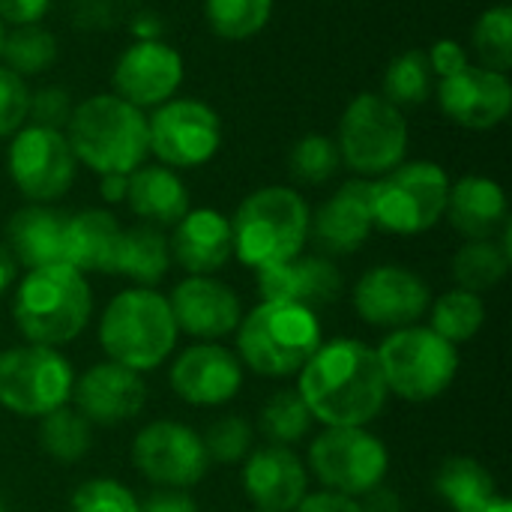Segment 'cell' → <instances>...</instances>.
I'll return each instance as SVG.
<instances>
[{
	"instance_id": "obj_1",
	"label": "cell",
	"mask_w": 512,
	"mask_h": 512,
	"mask_svg": "<svg viewBox=\"0 0 512 512\" xmlns=\"http://www.w3.org/2000/svg\"><path fill=\"white\" fill-rule=\"evenodd\" d=\"M297 393L324 426H366L390 396L375 348L360 339L321 342L300 369Z\"/></svg>"
},
{
	"instance_id": "obj_2",
	"label": "cell",
	"mask_w": 512,
	"mask_h": 512,
	"mask_svg": "<svg viewBox=\"0 0 512 512\" xmlns=\"http://www.w3.org/2000/svg\"><path fill=\"white\" fill-rule=\"evenodd\" d=\"M63 132L78 165L99 177L132 174L150 156L147 111L114 93H93L81 99L72 108Z\"/></svg>"
},
{
	"instance_id": "obj_3",
	"label": "cell",
	"mask_w": 512,
	"mask_h": 512,
	"mask_svg": "<svg viewBox=\"0 0 512 512\" xmlns=\"http://www.w3.org/2000/svg\"><path fill=\"white\" fill-rule=\"evenodd\" d=\"M309 204L294 186H261L246 195L231 219L234 255L252 270H267L303 255Z\"/></svg>"
},
{
	"instance_id": "obj_4",
	"label": "cell",
	"mask_w": 512,
	"mask_h": 512,
	"mask_svg": "<svg viewBox=\"0 0 512 512\" xmlns=\"http://www.w3.org/2000/svg\"><path fill=\"white\" fill-rule=\"evenodd\" d=\"M93 312V294L84 279L69 264H48L27 270L15 291L12 315L21 336L30 345H66L87 327Z\"/></svg>"
},
{
	"instance_id": "obj_5",
	"label": "cell",
	"mask_w": 512,
	"mask_h": 512,
	"mask_svg": "<svg viewBox=\"0 0 512 512\" xmlns=\"http://www.w3.org/2000/svg\"><path fill=\"white\" fill-rule=\"evenodd\" d=\"M177 324L162 297L153 288L120 291L102 312L99 345L111 363H120L132 372H150L162 366L177 345Z\"/></svg>"
},
{
	"instance_id": "obj_6",
	"label": "cell",
	"mask_w": 512,
	"mask_h": 512,
	"mask_svg": "<svg viewBox=\"0 0 512 512\" xmlns=\"http://www.w3.org/2000/svg\"><path fill=\"white\" fill-rule=\"evenodd\" d=\"M321 345V321L318 312L264 300L237 324V351L240 363H246L255 375L264 378H288L297 375L306 360Z\"/></svg>"
},
{
	"instance_id": "obj_7",
	"label": "cell",
	"mask_w": 512,
	"mask_h": 512,
	"mask_svg": "<svg viewBox=\"0 0 512 512\" xmlns=\"http://www.w3.org/2000/svg\"><path fill=\"white\" fill-rule=\"evenodd\" d=\"M408 117L381 93H357L339 120L336 147L345 168L360 180H378L408 156Z\"/></svg>"
},
{
	"instance_id": "obj_8",
	"label": "cell",
	"mask_w": 512,
	"mask_h": 512,
	"mask_svg": "<svg viewBox=\"0 0 512 512\" xmlns=\"http://www.w3.org/2000/svg\"><path fill=\"white\" fill-rule=\"evenodd\" d=\"M450 177L432 159H405L384 177L372 180L375 228L414 237L432 231L447 210Z\"/></svg>"
},
{
	"instance_id": "obj_9",
	"label": "cell",
	"mask_w": 512,
	"mask_h": 512,
	"mask_svg": "<svg viewBox=\"0 0 512 512\" xmlns=\"http://www.w3.org/2000/svg\"><path fill=\"white\" fill-rule=\"evenodd\" d=\"M387 390L405 402H432L456 381L459 351L432 327L393 330L375 351Z\"/></svg>"
},
{
	"instance_id": "obj_10",
	"label": "cell",
	"mask_w": 512,
	"mask_h": 512,
	"mask_svg": "<svg viewBox=\"0 0 512 512\" xmlns=\"http://www.w3.org/2000/svg\"><path fill=\"white\" fill-rule=\"evenodd\" d=\"M72 366L48 345H18L0 354V408L18 417H45L72 396Z\"/></svg>"
},
{
	"instance_id": "obj_11",
	"label": "cell",
	"mask_w": 512,
	"mask_h": 512,
	"mask_svg": "<svg viewBox=\"0 0 512 512\" xmlns=\"http://www.w3.org/2000/svg\"><path fill=\"white\" fill-rule=\"evenodd\" d=\"M309 468L327 492L357 501L384 483L390 453L384 441L363 426H327L309 447Z\"/></svg>"
},
{
	"instance_id": "obj_12",
	"label": "cell",
	"mask_w": 512,
	"mask_h": 512,
	"mask_svg": "<svg viewBox=\"0 0 512 512\" xmlns=\"http://www.w3.org/2000/svg\"><path fill=\"white\" fill-rule=\"evenodd\" d=\"M147 126L150 153L171 171L201 168L222 147L219 111L192 96H174L153 108V114H147Z\"/></svg>"
},
{
	"instance_id": "obj_13",
	"label": "cell",
	"mask_w": 512,
	"mask_h": 512,
	"mask_svg": "<svg viewBox=\"0 0 512 512\" xmlns=\"http://www.w3.org/2000/svg\"><path fill=\"white\" fill-rule=\"evenodd\" d=\"M6 171L30 204H51L72 189L78 159L63 129L27 123L9 141Z\"/></svg>"
},
{
	"instance_id": "obj_14",
	"label": "cell",
	"mask_w": 512,
	"mask_h": 512,
	"mask_svg": "<svg viewBox=\"0 0 512 512\" xmlns=\"http://www.w3.org/2000/svg\"><path fill=\"white\" fill-rule=\"evenodd\" d=\"M132 462L144 480L165 489H189L210 471V459L198 432L174 420H153L135 435Z\"/></svg>"
},
{
	"instance_id": "obj_15",
	"label": "cell",
	"mask_w": 512,
	"mask_h": 512,
	"mask_svg": "<svg viewBox=\"0 0 512 512\" xmlns=\"http://www.w3.org/2000/svg\"><path fill=\"white\" fill-rule=\"evenodd\" d=\"M183 78V54L165 39H135L129 48L120 51L111 72L114 96L126 99L141 111L159 108L174 99L183 87Z\"/></svg>"
},
{
	"instance_id": "obj_16",
	"label": "cell",
	"mask_w": 512,
	"mask_h": 512,
	"mask_svg": "<svg viewBox=\"0 0 512 512\" xmlns=\"http://www.w3.org/2000/svg\"><path fill=\"white\" fill-rule=\"evenodd\" d=\"M432 303L429 285L408 267L378 264L354 285V309L372 327H411Z\"/></svg>"
},
{
	"instance_id": "obj_17",
	"label": "cell",
	"mask_w": 512,
	"mask_h": 512,
	"mask_svg": "<svg viewBox=\"0 0 512 512\" xmlns=\"http://www.w3.org/2000/svg\"><path fill=\"white\" fill-rule=\"evenodd\" d=\"M438 105L444 117L462 129H471V132L495 129L512 111L510 75L468 63L462 72L441 78Z\"/></svg>"
},
{
	"instance_id": "obj_18",
	"label": "cell",
	"mask_w": 512,
	"mask_h": 512,
	"mask_svg": "<svg viewBox=\"0 0 512 512\" xmlns=\"http://www.w3.org/2000/svg\"><path fill=\"white\" fill-rule=\"evenodd\" d=\"M75 411L90 423V426H120L135 420L144 405H147V384L141 381L138 372L120 366V363H96L90 366L75 384L72 396Z\"/></svg>"
},
{
	"instance_id": "obj_19",
	"label": "cell",
	"mask_w": 512,
	"mask_h": 512,
	"mask_svg": "<svg viewBox=\"0 0 512 512\" xmlns=\"http://www.w3.org/2000/svg\"><path fill=\"white\" fill-rule=\"evenodd\" d=\"M375 231L372 219V180H348L342 183L312 216H309V240L321 249V255H354L366 246Z\"/></svg>"
},
{
	"instance_id": "obj_20",
	"label": "cell",
	"mask_w": 512,
	"mask_h": 512,
	"mask_svg": "<svg viewBox=\"0 0 512 512\" xmlns=\"http://www.w3.org/2000/svg\"><path fill=\"white\" fill-rule=\"evenodd\" d=\"M171 390L198 408H216L231 402L243 387V363L222 345H189L168 372Z\"/></svg>"
},
{
	"instance_id": "obj_21",
	"label": "cell",
	"mask_w": 512,
	"mask_h": 512,
	"mask_svg": "<svg viewBox=\"0 0 512 512\" xmlns=\"http://www.w3.org/2000/svg\"><path fill=\"white\" fill-rule=\"evenodd\" d=\"M168 306L177 330L207 342L234 333L243 318V306L234 288L213 276H186L174 285Z\"/></svg>"
},
{
	"instance_id": "obj_22",
	"label": "cell",
	"mask_w": 512,
	"mask_h": 512,
	"mask_svg": "<svg viewBox=\"0 0 512 512\" xmlns=\"http://www.w3.org/2000/svg\"><path fill=\"white\" fill-rule=\"evenodd\" d=\"M258 291L264 300L297 303L318 312L339 300L342 273L327 255H297L276 267L258 270Z\"/></svg>"
},
{
	"instance_id": "obj_23",
	"label": "cell",
	"mask_w": 512,
	"mask_h": 512,
	"mask_svg": "<svg viewBox=\"0 0 512 512\" xmlns=\"http://www.w3.org/2000/svg\"><path fill=\"white\" fill-rule=\"evenodd\" d=\"M309 489V474L291 447L255 450L243 465V492L258 510L291 512Z\"/></svg>"
},
{
	"instance_id": "obj_24",
	"label": "cell",
	"mask_w": 512,
	"mask_h": 512,
	"mask_svg": "<svg viewBox=\"0 0 512 512\" xmlns=\"http://www.w3.org/2000/svg\"><path fill=\"white\" fill-rule=\"evenodd\" d=\"M171 261H177L189 276H210L222 270L234 255L231 219L213 207L189 210L168 237Z\"/></svg>"
},
{
	"instance_id": "obj_25",
	"label": "cell",
	"mask_w": 512,
	"mask_h": 512,
	"mask_svg": "<svg viewBox=\"0 0 512 512\" xmlns=\"http://www.w3.org/2000/svg\"><path fill=\"white\" fill-rule=\"evenodd\" d=\"M444 216L468 240H495V234L510 222L504 186L492 177L468 174L450 183Z\"/></svg>"
},
{
	"instance_id": "obj_26",
	"label": "cell",
	"mask_w": 512,
	"mask_h": 512,
	"mask_svg": "<svg viewBox=\"0 0 512 512\" xmlns=\"http://www.w3.org/2000/svg\"><path fill=\"white\" fill-rule=\"evenodd\" d=\"M66 216L69 213L54 210L51 204H27L15 210L6 222V249L27 270L63 264Z\"/></svg>"
},
{
	"instance_id": "obj_27",
	"label": "cell",
	"mask_w": 512,
	"mask_h": 512,
	"mask_svg": "<svg viewBox=\"0 0 512 512\" xmlns=\"http://www.w3.org/2000/svg\"><path fill=\"white\" fill-rule=\"evenodd\" d=\"M120 222L105 207H87L81 213L66 216L63 234V264L75 267L78 273H111L114 276V255L120 243Z\"/></svg>"
},
{
	"instance_id": "obj_28",
	"label": "cell",
	"mask_w": 512,
	"mask_h": 512,
	"mask_svg": "<svg viewBox=\"0 0 512 512\" xmlns=\"http://www.w3.org/2000/svg\"><path fill=\"white\" fill-rule=\"evenodd\" d=\"M126 204L141 222L156 228L177 225L192 210L183 177L165 165H147V162L129 174Z\"/></svg>"
},
{
	"instance_id": "obj_29",
	"label": "cell",
	"mask_w": 512,
	"mask_h": 512,
	"mask_svg": "<svg viewBox=\"0 0 512 512\" xmlns=\"http://www.w3.org/2000/svg\"><path fill=\"white\" fill-rule=\"evenodd\" d=\"M168 267H171V249L162 228L147 222L123 228L114 255V276L132 279L141 288H153L156 282L165 279Z\"/></svg>"
},
{
	"instance_id": "obj_30",
	"label": "cell",
	"mask_w": 512,
	"mask_h": 512,
	"mask_svg": "<svg viewBox=\"0 0 512 512\" xmlns=\"http://www.w3.org/2000/svg\"><path fill=\"white\" fill-rule=\"evenodd\" d=\"M435 492L453 512H480L492 498H498L495 477L471 456L447 459L435 477Z\"/></svg>"
},
{
	"instance_id": "obj_31",
	"label": "cell",
	"mask_w": 512,
	"mask_h": 512,
	"mask_svg": "<svg viewBox=\"0 0 512 512\" xmlns=\"http://www.w3.org/2000/svg\"><path fill=\"white\" fill-rule=\"evenodd\" d=\"M57 54H60L57 36L42 24H27V27H9L6 30L0 60L15 75L33 78V75L48 72L54 66Z\"/></svg>"
},
{
	"instance_id": "obj_32",
	"label": "cell",
	"mask_w": 512,
	"mask_h": 512,
	"mask_svg": "<svg viewBox=\"0 0 512 512\" xmlns=\"http://www.w3.org/2000/svg\"><path fill=\"white\" fill-rule=\"evenodd\" d=\"M435 93V75L429 69V57L420 48L402 51L399 57L390 60V66L384 69V81H381V96L390 99L396 108H414L429 102V96Z\"/></svg>"
},
{
	"instance_id": "obj_33",
	"label": "cell",
	"mask_w": 512,
	"mask_h": 512,
	"mask_svg": "<svg viewBox=\"0 0 512 512\" xmlns=\"http://www.w3.org/2000/svg\"><path fill=\"white\" fill-rule=\"evenodd\" d=\"M273 18V0H204L207 27L225 42L258 36Z\"/></svg>"
},
{
	"instance_id": "obj_34",
	"label": "cell",
	"mask_w": 512,
	"mask_h": 512,
	"mask_svg": "<svg viewBox=\"0 0 512 512\" xmlns=\"http://www.w3.org/2000/svg\"><path fill=\"white\" fill-rule=\"evenodd\" d=\"M39 444L42 450L63 465H72L84 459L93 447V426L75 411V408H57L42 417L39 426Z\"/></svg>"
},
{
	"instance_id": "obj_35",
	"label": "cell",
	"mask_w": 512,
	"mask_h": 512,
	"mask_svg": "<svg viewBox=\"0 0 512 512\" xmlns=\"http://www.w3.org/2000/svg\"><path fill=\"white\" fill-rule=\"evenodd\" d=\"M510 270V258L495 240H468L453 255V279L465 291H489L504 282Z\"/></svg>"
},
{
	"instance_id": "obj_36",
	"label": "cell",
	"mask_w": 512,
	"mask_h": 512,
	"mask_svg": "<svg viewBox=\"0 0 512 512\" xmlns=\"http://www.w3.org/2000/svg\"><path fill=\"white\" fill-rule=\"evenodd\" d=\"M483 321H486L483 297L474 291H465V288H453V291L441 294L432 309V330L441 339H447L450 345L474 339L480 333Z\"/></svg>"
},
{
	"instance_id": "obj_37",
	"label": "cell",
	"mask_w": 512,
	"mask_h": 512,
	"mask_svg": "<svg viewBox=\"0 0 512 512\" xmlns=\"http://www.w3.org/2000/svg\"><path fill=\"white\" fill-rule=\"evenodd\" d=\"M312 429V414L297 390H279L261 408V432L273 447H291Z\"/></svg>"
},
{
	"instance_id": "obj_38",
	"label": "cell",
	"mask_w": 512,
	"mask_h": 512,
	"mask_svg": "<svg viewBox=\"0 0 512 512\" xmlns=\"http://www.w3.org/2000/svg\"><path fill=\"white\" fill-rule=\"evenodd\" d=\"M474 54L480 57L477 66L495 69V72H510L512 69V9L507 3L486 9L471 33Z\"/></svg>"
},
{
	"instance_id": "obj_39",
	"label": "cell",
	"mask_w": 512,
	"mask_h": 512,
	"mask_svg": "<svg viewBox=\"0 0 512 512\" xmlns=\"http://www.w3.org/2000/svg\"><path fill=\"white\" fill-rule=\"evenodd\" d=\"M342 168L339 147L324 132H306L288 153V174L303 186H321Z\"/></svg>"
},
{
	"instance_id": "obj_40",
	"label": "cell",
	"mask_w": 512,
	"mask_h": 512,
	"mask_svg": "<svg viewBox=\"0 0 512 512\" xmlns=\"http://www.w3.org/2000/svg\"><path fill=\"white\" fill-rule=\"evenodd\" d=\"M204 441V450H207V459L210 462H219V465H237L249 456L252 450V426L231 414V417H219L207 435L201 438Z\"/></svg>"
},
{
	"instance_id": "obj_41",
	"label": "cell",
	"mask_w": 512,
	"mask_h": 512,
	"mask_svg": "<svg viewBox=\"0 0 512 512\" xmlns=\"http://www.w3.org/2000/svg\"><path fill=\"white\" fill-rule=\"evenodd\" d=\"M72 512H138V501L135 495L117 483V480H87L75 489L72 501H69Z\"/></svg>"
},
{
	"instance_id": "obj_42",
	"label": "cell",
	"mask_w": 512,
	"mask_h": 512,
	"mask_svg": "<svg viewBox=\"0 0 512 512\" xmlns=\"http://www.w3.org/2000/svg\"><path fill=\"white\" fill-rule=\"evenodd\" d=\"M27 114H30L27 78L15 75L0 63V138H12L21 126H27Z\"/></svg>"
},
{
	"instance_id": "obj_43",
	"label": "cell",
	"mask_w": 512,
	"mask_h": 512,
	"mask_svg": "<svg viewBox=\"0 0 512 512\" xmlns=\"http://www.w3.org/2000/svg\"><path fill=\"white\" fill-rule=\"evenodd\" d=\"M75 102L69 96L66 87H57V84H48V87H39L30 93V114H27V123H36V126H51V129H63L69 114H72Z\"/></svg>"
},
{
	"instance_id": "obj_44",
	"label": "cell",
	"mask_w": 512,
	"mask_h": 512,
	"mask_svg": "<svg viewBox=\"0 0 512 512\" xmlns=\"http://www.w3.org/2000/svg\"><path fill=\"white\" fill-rule=\"evenodd\" d=\"M426 57H429V69H432L435 78H450V75L462 72L471 63L465 45L459 39H450V36L435 39L432 48L426 51Z\"/></svg>"
},
{
	"instance_id": "obj_45",
	"label": "cell",
	"mask_w": 512,
	"mask_h": 512,
	"mask_svg": "<svg viewBox=\"0 0 512 512\" xmlns=\"http://www.w3.org/2000/svg\"><path fill=\"white\" fill-rule=\"evenodd\" d=\"M51 9V0H0V21L9 27L39 24Z\"/></svg>"
},
{
	"instance_id": "obj_46",
	"label": "cell",
	"mask_w": 512,
	"mask_h": 512,
	"mask_svg": "<svg viewBox=\"0 0 512 512\" xmlns=\"http://www.w3.org/2000/svg\"><path fill=\"white\" fill-rule=\"evenodd\" d=\"M297 512H363L354 498L336 495V492H315L300 501Z\"/></svg>"
},
{
	"instance_id": "obj_47",
	"label": "cell",
	"mask_w": 512,
	"mask_h": 512,
	"mask_svg": "<svg viewBox=\"0 0 512 512\" xmlns=\"http://www.w3.org/2000/svg\"><path fill=\"white\" fill-rule=\"evenodd\" d=\"M360 510L363 512H402V498L396 489H390L387 483H378L375 489H369L366 495H360Z\"/></svg>"
},
{
	"instance_id": "obj_48",
	"label": "cell",
	"mask_w": 512,
	"mask_h": 512,
	"mask_svg": "<svg viewBox=\"0 0 512 512\" xmlns=\"http://www.w3.org/2000/svg\"><path fill=\"white\" fill-rule=\"evenodd\" d=\"M138 512H198V507L189 495H183L180 489H171V492H159V495L147 498L144 507H138Z\"/></svg>"
},
{
	"instance_id": "obj_49",
	"label": "cell",
	"mask_w": 512,
	"mask_h": 512,
	"mask_svg": "<svg viewBox=\"0 0 512 512\" xmlns=\"http://www.w3.org/2000/svg\"><path fill=\"white\" fill-rule=\"evenodd\" d=\"M126 189H129V174H105V177H99V195L108 204L126 201Z\"/></svg>"
},
{
	"instance_id": "obj_50",
	"label": "cell",
	"mask_w": 512,
	"mask_h": 512,
	"mask_svg": "<svg viewBox=\"0 0 512 512\" xmlns=\"http://www.w3.org/2000/svg\"><path fill=\"white\" fill-rule=\"evenodd\" d=\"M15 276H18V261L12 258L6 243H0V297L12 288Z\"/></svg>"
},
{
	"instance_id": "obj_51",
	"label": "cell",
	"mask_w": 512,
	"mask_h": 512,
	"mask_svg": "<svg viewBox=\"0 0 512 512\" xmlns=\"http://www.w3.org/2000/svg\"><path fill=\"white\" fill-rule=\"evenodd\" d=\"M480 512H512V504L507 498H492Z\"/></svg>"
},
{
	"instance_id": "obj_52",
	"label": "cell",
	"mask_w": 512,
	"mask_h": 512,
	"mask_svg": "<svg viewBox=\"0 0 512 512\" xmlns=\"http://www.w3.org/2000/svg\"><path fill=\"white\" fill-rule=\"evenodd\" d=\"M3 39H6V24L0 21V51H3Z\"/></svg>"
},
{
	"instance_id": "obj_53",
	"label": "cell",
	"mask_w": 512,
	"mask_h": 512,
	"mask_svg": "<svg viewBox=\"0 0 512 512\" xmlns=\"http://www.w3.org/2000/svg\"><path fill=\"white\" fill-rule=\"evenodd\" d=\"M0 512H9V510H3V507H0Z\"/></svg>"
},
{
	"instance_id": "obj_54",
	"label": "cell",
	"mask_w": 512,
	"mask_h": 512,
	"mask_svg": "<svg viewBox=\"0 0 512 512\" xmlns=\"http://www.w3.org/2000/svg\"><path fill=\"white\" fill-rule=\"evenodd\" d=\"M258 512H270V510H258Z\"/></svg>"
}]
</instances>
